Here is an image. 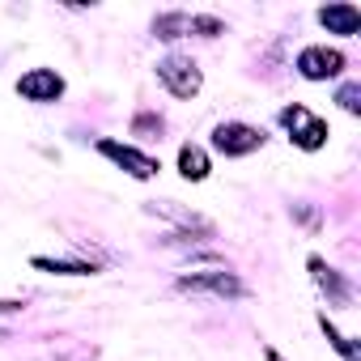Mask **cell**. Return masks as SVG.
Masks as SVG:
<instances>
[{
    "label": "cell",
    "instance_id": "1",
    "mask_svg": "<svg viewBox=\"0 0 361 361\" xmlns=\"http://www.w3.org/2000/svg\"><path fill=\"white\" fill-rule=\"evenodd\" d=\"M281 123L289 128V140H293L298 149H306V153L323 149V145H327V136H331L327 119H319V115H314L310 106H302V102L285 106V111H281Z\"/></svg>",
    "mask_w": 361,
    "mask_h": 361
},
{
    "label": "cell",
    "instance_id": "2",
    "mask_svg": "<svg viewBox=\"0 0 361 361\" xmlns=\"http://www.w3.org/2000/svg\"><path fill=\"white\" fill-rule=\"evenodd\" d=\"M157 81L174 94V98H196L200 94V85H204V73H200V64L196 60H188V56H166L161 64H157Z\"/></svg>",
    "mask_w": 361,
    "mask_h": 361
},
{
    "label": "cell",
    "instance_id": "3",
    "mask_svg": "<svg viewBox=\"0 0 361 361\" xmlns=\"http://www.w3.org/2000/svg\"><path fill=\"white\" fill-rule=\"evenodd\" d=\"M264 140H268L264 128H251V123H238V119L217 123V132H213V149L226 153V157H247V153L264 149Z\"/></svg>",
    "mask_w": 361,
    "mask_h": 361
},
{
    "label": "cell",
    "instance_id": "4",
    "mask_svg": "<svg viewBox=\"0 0 361 361\" xmlns=\"http://www.w3.org/2000/svg\"><path fill=\"white\" fill-rule=\"evenodd\" d=\"M344 51H336V47H302L298 51V73L306 77V81H331V77H340L344 73Z\"/></svg>",
    "mask_w": 361,
    "mask_h": 361
},
{
    "label": "cell",
    "instance_id": "5",
    "mask_svg": "<svg viewBox=\"0 0 361 361\" xmlns=\"http://www.w3.org/2000/svg\"><path fill=\"white\" fill-rule=\"evenodd\" d=\"M98 153L111 157V161H115L123 174H132V178H153V174L161 170L157 157H149V153H140V149H132V145H119V140H98Z\"/></svg>",
    "mask_w": 361,
    "mask_h": 361
},
{
    "label": "cell",
    "instance_id": "6",
    "mask_svg": "<svg viewBox=\"0 0 361 361\" xmlns=\"http://www.w3.org/2000/svg\"><path fill=\"white\" fill-rule=\"evenodd\" d=\"M18 94H22L26 102L47 106V102H56V98L64 94V77H60L56 68H30L26 77H18Z\"/></svg>",
    "mask_w": 361,
    "mask_h": 361
},
{
    "label": "cell",
    "instance_id": "7",
    "mask_svg": "<svg viewBox=\"0 0 361 361\" xmlns=\"http://www.w3.org/2000/svg\"><path fill=\"white\" fill-rule=\"evenodd\" d=\"M178 289L183 293H217V298H243V281L230 272H192V276H178Z\"/></svg>",
    "mask_w": 361,
    "mask_h": 361
},
{
    "label": "cell",
    "instance_id": "8",
    "mask_svg": "<svg viewBox=\"0 0 361 361\" xmlns=\"http://www.w3.org/2000/svg\"><path fill=\"white\" fill-rule=\"evenodd\" d=\"M319 26L327 35H340V39H353L361 30V9L357 5H323L319 9Z\"/></svg>",
    "mask_w": 361,
    "mask_h": 361
},
{
    "label": "cell",
    "instance_id": "9",
    "mask_svg": "<svg viewBox=\"0 0 361 361\" xmlns=\"http://www.w3.org/2000/svg\"><path fill=\"white\" fill-rule=\"evenodd\" d=\"M310 276H314V285H319L336 306H348V285H344V276H340L336 268L323 264V255H310Z\"/></svg>",
    "mask_w": 361,
    "mask_h": 361
},
{
    "label": "cell",
    "instance_id": "10",
    "mask_svg": "<svg viewBox=\"0 0 361 361\" xmlns=\"http://www.w3.org/2000/svg\"><path fill=\"white\" fill-rule=\"evenodd\" d=\"M209 170H213V161H209V153L200 145H183V149H178V174H183L188 183H204Z\"/></svg>",
    "mask_w": 361,
    "mask_h": 361
},
{
    "label": "cell",
    "instance_id": "11",
    "mask_svg": "<svg viewBox=\"0 0 361 361\" xmlns=\"http://www.w3.org/2000/svg\"><path fill=\"white\" fill-rule=\"evenodd\" d=\"M39 272H51V276H94L98 268L94 264H85V259H47V255H35L30 259Z\"/></svg>",
    "mask_w": 361,
    "mask_h": 361
},
{
    "label": "cell",
    "instance_id": "12",
    "mask_svg": "<svg viewBox=\"0 0 361 361\" xmlns=\"http://www.w3.org/2000/svg\"><path fill=\"white\" fill-rule=\"evenodd\" d=\"M153 35L157 39H183V35H192V13H161L153 22Z\"/></svg>",
    "mask_w": 361,
    "mask_h": 361
},
{
    "label": "cell",
    "instance_id": "13",
    "mask_svg": "<svg viewBox=\"0 0 361 361\" xmlns=\"http://www.w3.org/2000/svg\"><path fill=\"white\" fill-rule=\"evenodd\" d=\"M319 327H323V336L331 340V348H336L344 361H357V348H353V340H348V336H340V331H336V323H331L327 314H319Z\"/></svg>",
    "mask_w": 361,
    "mask_h": 361
},
{
    "label": "cell",
    "instance_id": "14",
    "mask_svg": "<svg viewBox=\"0 0 361 361\" xmlns=\"http://www.w3.org/2000/svg\"><path fill=\"white\" fill-rule=\"evenodd\" d=\"M192 35L217 39V35H226V22H221V18H209V13H192Z\"/></svg>",
    "mask_w": 361,
    "mask_h": 361
},
{
    "label": "cell",
    "instance_id": "15",
    "mask_svg": "<svg viewBox=\"0 0 361 361\" xmlns=\"http://www.w3.org/2000/svg\"><path fill=\"white\" fill-rule=\"evenodd\" d=\"M357 98H361V85H357V81L340 85V94H336V102H340V106H344L348 115H357V111H361V102H357Z\"/></svg>",
    "mask_w": 361,
    "mask_h": 361
},
{
    "label": "cell",
    "instance_id": "16",
    "mask_svg": "<svg viewBox=\"0 0 361 361\" xmlns=\"http://www.w3.org/2000/svg\"><path fill=\"white\" fill-rule=\"evenodd\" d=\"M132 132H136V136H140V132H161V119H157V115H136Z\"/></svg>",
    "mask_w": 361,
    "mask_h": 361
},
{
    "label": "cell",
    "instance_id": "17",
    "mask_svg": "<svg viewBox=\"0 0 361 361\" xmlns=\"http://www.w3.org/2000/svg\"><path fill=\"white\" fill-rule=\"evenodd\" d=\"M22 310V298H0V314H18Z\"/></svg>",
    "mask_w": 361,
    "mask_h": 361
},
{
    "label": "cell",
    "instance_id": "18",
    "mask_svg": "<svg viewBox=\"0 0 361 361\" xmlns=\"http://www.w3.org/2000/svg\"><path fill=\"white\" fill-rule=\"evenodd\" d=\"M0 340H9V336H5V331H0Z\"/></svg>",
    "mask_w": 361,
    "mask_h": 361
}]
</instances>
